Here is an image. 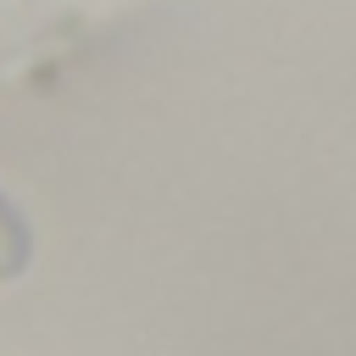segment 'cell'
<instances>
[{"instance_id": "1", "label": "cell", "mask_w": 356, "mask_h": 356, "mask_svg": "<svg viewBox=\"0 0 356 356\" xmlns=\"http://www.w3.org/2000/svg\"><path fill=\"white\" fill-rule=\"evenodd\" d=\"M56 6L50 0H0V72L6 61H17L39 33H50Z\"/></svg>"}]
</instances>
